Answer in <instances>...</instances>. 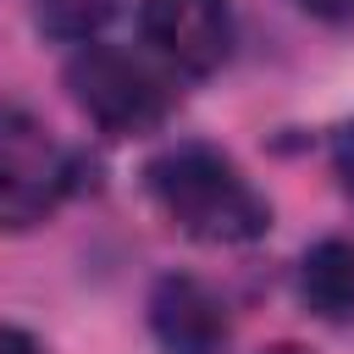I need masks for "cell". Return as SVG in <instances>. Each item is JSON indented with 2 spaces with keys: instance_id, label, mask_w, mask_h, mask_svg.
Masks as SVG:
<instances>
[{
  "instance_id": "obj_1",
  "label": "cell",
  "mask_w": 354,
  "mask_h": 354,
  "mask_svg": "<svg viewBox=\"0 0 354 354\" xmlns=\"http://www.w3.org/2000/svg\"><path fill=\"white\" fill-rule=\"evenodd\" d=\"M144 194L149 205L194 243H254L271 232V199L249 183V171L205 144V138H177L144 160Z\"/></svg>"
},
{
  "instance_id": "obj_2",
  "label": "cell",
  "mask_w": 354,
  "mask_h": 354,
  "mask_svg": "<svg viewBox=\"0 0 354 354\" xmlns=\"http://www.w3.org/2000/svg\"><path fill=\"white\" fill-rule=\"evenodd\" d=\"M177 72H166L155 55L127 50V44H105L88 39L66 55L61 83L72 94V105L105 133V138H144L155 127H166V116L177 111Z\"/></svg>"
},
{
  "instance_id": "obj_3",
  "label": "cell",
  "mask_w": 354,
  "mask_h": 354,
  "mask_svg": "<svg viewBox=\"0 0 354 354\" xmlns=\"http://www.w3.org/2000/svg\"><path fill=\"white\" fill-rule=\"evenodd\" d=\"M77 188V155L22 105H0V227L28 232Z\"/></svg>"
},
{
  "instance_id": "obj_4",
  "label": "cell",
  "mask_w": 354,
  "mask_h": 354,
  "mask_svg": "<svg viewBox=\"0 0 354 354\" xmlns=\"http://www.w3.org/2000/svg\"><path fill=\"white\" fill-rule=\"evenodd\" d=\"M149 55L177 77H210L232 55V0H138Z\"/></svg>"
},
{
  "instance_id": "obj_5",
  "label": "cell",
  "mask_w": 354,
  "mask_h": 354,
  "mask_svg": "<svg viewBox=\"0 0 354 354\" xmlns=\"http://www.w3.org/2000/svg\"><path fill=\"white\" fill-rule=\"evenodd\" d=\"M149 337L166 348V354H221L232 343V310L227 299L188 277V271H166L155 288H149Z\"/></svg>"
},
{
  "instance_id": "obj_6",
  "label": "cell",
  "mask_w": 354,
  "mask_h": 354,
  "mask_svg": "<svg viewBox=\"0 0 354 354\" xmlns=\"http://www.w3.org/2000/svg\"><path fill=\"white\" fill-rule=\"evenodd\" d=\"M293 282H299V299H304V310L315 321H332V326L354 321V243L348 238L310 243L299 254Z\"/></svg>"
},
{
  "instance_id": "obj_7",
  "label": "cell",
  "mask_w": 354,
  "mask_h": 354,
  "mask_svg": "<svg viewBox=\"0 0 354 354\" xmlns=\"http://www.w3.org/2000/svg\"><path fill=\"white\" fill-rule=\"evenodd\" d=\"M116 6L122 0H33V22L55 44H88L116 17Z\"/></svg>"
},
{
  "instance_id": "obj_8",
  "label": "cell",
  "mask_w": 354,
  "mask_h": 354,
  "mask_svg": "<svg viewBox=\"0 0 354 354\" xmlns=\"http://www.w3.org/2000/svg\"><path fill=\"white\" fill-rule=\"evenodd\" d=\"M332 177H337V188H343V199L354 205V116L332 133Z\"/></svg>"
},
{
  "instance_id": "obj_9",
  "label": "cell",
  "mask_w": 354,
  "mask_h": 354,
  "mask_svg": "<svg viewBox=\"0 0 354 354\" xmlns=\"http://www.w3.org/2000/svg\"><path fill=\"white\" fill-rule=\"evenodd\" d=\"M0 354H44V343H39L33 332H22V326H6V321H0Z\"/></svg>"
},
{
  "instance_id": "obj_10",
  "label": "cell",
  "mask_w": 354,
  "mask_h": 354,
  "mask_svg": "<svg viewBox=\"0 0 354 354\" xmlns=\"http://www.w3.org/2000/svg\"><path fill=\"white\" fill-rule=\"evenodd\" d=\"M299 11H310V17H321V22H348L354 17V0H293Z\"/></svg>"
},
{
  "instance_id": "obj_11",
  "label": "cell",
  "mask_w": 354,
  "mask_h": 354,
  "mask_svg": "<svg viewBox=\"0 0 354 354\" xmlns=\"http://www.w3.org/2000/svg\"><path fill=\"white\" fill-rule=\"evenodd\" d=\"M260 354H310L304 343H271V348H260Z\"/></svg>"
}]
</instances>
